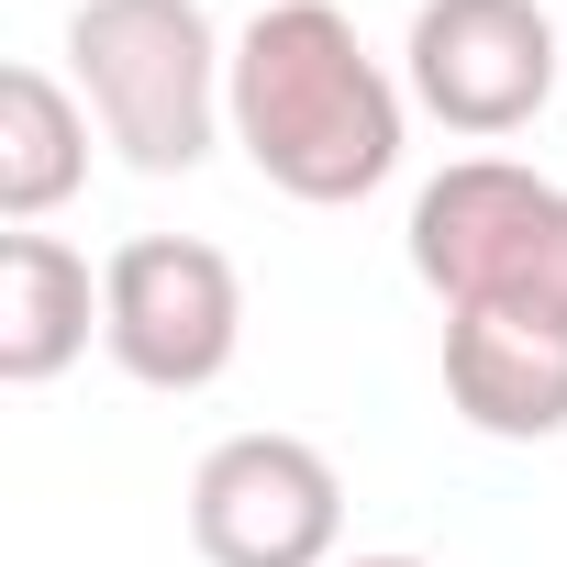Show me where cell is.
I'll return each instance as SVG.
<instances>
[{"instance_id":"cell-1","label":"cell","mask_w":567,"mask_h":567,"mask_svg":"<svg viewBox=\"0 0 567 567\" xmlns=\"http://www.w3.org/2000/svg\"><path fill=\"white\" fill-rule=\"evenodd\" d=\"M412 134V90L390 56H368L357 12L334 0H256L234 34V156L301 212H346L390 189Z\"/></svg>"},{"instance_id":"cell-2","label":"cell","mask_w":567,"mask_h":567,"mask_svg":"<svg viewBox=\"0 0 567 567\" xmlns=\"http://www.w3.org/2000/svg\"><path fill=\"white\" fill-rule=\"evenodd\" d=\"M68 68L101 145L145 178H189L212 145H234V45L200 0H79Z\"/></svg>"},{"instance_id":"cell-3","label":"cell","mask_w":567,"mask_h":567,"mask_svg":"<svg viewBox=\"0 0 567 567\" xmlns=\"http://www.w3.org/2000/svg\"><path fill=\"white\" fill-rule=\"evenodd\" d=\"M412 278L456 312L567 334V189L523 156H456L412 189Z\"/></svg>"},{"instance_id":"cell-4","label":"cell","mask_w":567,"mask_h":567,"mask_svg":"<svg viewBox=\"0 0 567 567\" xmlns=\"http://www.w3.org/2000/svg\"><path fill=\"white\" fill-rule=\"evenodd\" d=\"M101 346L134 390H212L245 357V278L200 234H123L101 256Z\"/></svg>"},{"instance_id":"cell-5","label":"cell","mask_w":567,"mask_h":567,"mask_svg":"<svg viewBox=\"0 0 567 567\" xmlns=\"http://www.w3.org/2000/svg\"><path fill=\"white\" fill-rule=\"evenodd\" d=\"M189 545L212 567H346V467L312 434H223L189 467Z\"/></svg>"},{"instance_id":"cell-6","label":"cell","mask_w":567,"mask_h":567,"mask_svg":"<svg viewBox=\"0 0 567 567\" xmlns=\"http://www.w3.org/2000/svg\"><path fill=\"white\" fill-rule=\"evenodd\" d=\"M567 79V34L545 23V0H423L401 34V90L467 145L523 134Z\"/></svg>"},{"instance_id":"cell-7","label":"cell","mask_w":567,"mask_h":567,"mask_svg":"<svg viewBox=\"0 0 567 567\" xmlns=\"http://www.w3.org/2000/svg\"><path fill=\"white\" fill-rule=\"evenodd\" d=\"M445 401L489 445H556L567 434V334L501 323V312H456L445 323Z\"/></svg>"},{"instance_id":"cell-8","label":"cell","mask_w":567,"mask_h":567,"mask_svg":"<svg viewBox=\"0 0 567 567\" xmlns=\"http://www.w3.org/2000/svg\"><path fill=\"white\" fill-rule=\"evenodd\" d=\"M101 334V267L68 245V234H0V379L12 390H45L90 357Z\"/></svg>"},{"instance_id":"cell-9","label":"cell","mask_w":567,"mask_h":567,"mask_svg":"<svg viewBox=\"0 0 567 567\" xmlns=\"http://www.w3.org/2000/svg\"><path fill=\"white\" fill-rule=\"evenodd\" d=\"M90 101L56 68H0V223H45L90 189Z\"/></svg>"},{"instance_id":"cell-10","label":"cell","mask_w":567,"mask_h":567,"mask_svg":"<svg viewBox=\"0 0 567 567\" xmlns=\"http://www.w3.org/2000/svg\"><path fill=\"white\" fill-rule=\"evenodd\" d=\"M346 567H434V556H346Z\"/></svg>"}]
</instances>
